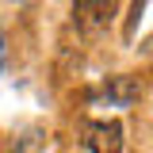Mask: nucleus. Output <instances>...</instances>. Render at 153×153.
<instances>
[{
	"label": "nucleus",
	"mask_w": 153,
	"mask_h": 153,
	"mask_svg": "<svg viewBox=\"0 0 153 153\" xmlns=\"http://www.w3.org/2000/svg\"><path fill=\"white\" fill-rule=\"evenodd\" d=\"M84 146L92 153H123V123L119 119H96L84 126Z\"/></svg>",
	"instance_id": "nucleus-1"
},
{
	"label": "nucleus",
	"mask_w": 153,
	"mask_h": 153,
	"mask_svg": "<svg viewBox=\"0 0 153 153\" xmlns=\"http://www.w3.org/2000/svg\"><path fill=\"white\" fill-rule=\"evenodd\" d=\"M103 92H107V100H115V103H123V107H126V103L138 100L142 84H138V76H111Z\"/></svg>",
	"instance_id": "nucleus-3"
},
{
	"label": "nucleus",
	"mask_w": 153,
	"mask_h": 153,
	"mask_svg": "<svg viewBox=\"0 0 153 153\" xmlns=\"http://www.w3.org/2000/svg\"><path fill=\"white\" fill-rule=\"evenodd\" d=\"M111 16H115V4H111V0H80V4H73V23L84 27V31L107 27Z\"/></svg>",
	"instance_id": "nucleus-2"
},
{
	"label": "nucleus",
	"mask_w": 153,
	"mask_h": 153,
	"mask_svg": "<svg viewBox=\"0 0 153 153\" xmlns=\"http://www.w3.org/2000/svg\"><path fill=\"white\" fill-rule=\"evenodd\" d=\"M0 65H4V31H0Z\"/></svg>",
	"instance_id": "nucleus-5"
},
{
	"label": "nucleus",
	"mask_w": 153,
	"mask_h": 153,
	"mask_svg": "<svg viewBox=\"0 0 153 153\" xmlns=\"http://www.w3.org/2000/svg\"><path fill=\"white\" fill-rule=\"evenodd\" d=\"M142 12H146V4L138 0V4H130V19H126V42L134 38V27H138V19H142Z\"/></svg>",
	"instance_id": "nucleus-4"
}]
</instances>
